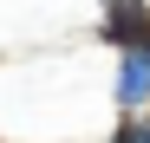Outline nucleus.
Listing matches in <instances>:
<instances>
[{"label":"nucleus","instance_id":"obj_1","mask_svg":"<svg viewBox=\"0 0 150 143\" xmlns=\"http://www.w3.org/2000/svg\"><path fill=\"white\" fill-rule=\"evenodd\" d=\"M111 111L117 117H144L150 111V46H131L111 65Z\"/></svg>","mask_w":150,"mask_h":143},{"label":"nucleus","instance_id":"obj_2","mask_svg":"<svg viewBox=\"0 0 150 143\" xmlns=\"http://www.w3.org/2000/svg\"><path fill=\"white\" fill-rule=\"evenodd\" d=\"M98 46H111V52L150 46V0H105L98 7Z\"/></svg>","mask_w":150,"mask_h":143},{"label":"nucleus","instance_id":"obj_3","mask_svg":"<svg viewBox=\"0 0 150 143\" xmlns=\"http://www.w3.org/2000/svg\"><path fill=\"white\" fill-rule=\"evenodd\" d=\"M105 143H150V111L144 117H117V124L105 130Z\"/></svg>","mask_w":150,"mask_h":143},{"label":"nucleus","instance_id":"obj_4","mask_svg":"<svg viewBox=\"0 0 150 143\" xmlns=\"http://www.w3.org/2000/svg\"><path fill=\"white\" fill-rule=\"evenodd\" d=\"M98 7H105V0H98Z\"/></svg>","mask_w":150,"mask_h":143}]
</instances>
